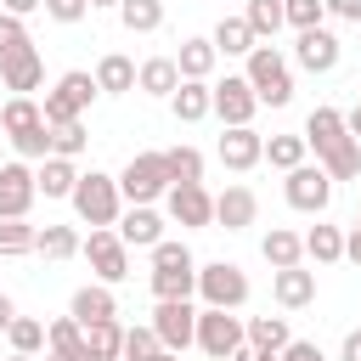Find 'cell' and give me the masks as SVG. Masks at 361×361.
<instances>
[{"label":"cell","mask_w":361,"mask_h":361,"mask_svg":"<svg viewBox=\"0 0 361 361\" xmlns=\"http://www.w3.org/2000/svg\"><path fill=\"white\" fill-rule=\"evenodd\" d=\"M305 147L316 152V164L327 169V180H355V175H361V147L350 141L338 107H310V118H305Z\"/></svg>","instance_id":"obj_1"},{"label":"cell","mask_w":361,"mask_h":361,"mask_svg":"<svg viewBox=\"0 0 361 361\" xmlns=\"http://www.w3.org/2000/svg\"><path fill=\"white\" fill-rule=\"evenodd\" d=\"M73 214L90 226V231H113L118 226V214H124V197H118V175H107V169H85L79 180H73Z\"/></svg>","instance_id":"obj_2"},{"label":"cell","mask_w":361,"mask_h":361,"mask_svg":"<svg viewBox=\"0 0 361 361\" xmlns=\"http://www.w3.org/2000/svg\"><path fill=\"white\" fill-rule=\"evenodd\" d=\"M248 90L259 96V107H288L293 102V68L276 45H254L248 51V68H243Z\"/></svg>","instance_id":"obj_3"},{"label":"cell","mask_w":361,"mask_h":361,"mask_svg":"<svg viewBox=\"0 0 361 361\" xmlns=\"http://www.w3.org/2000/svg\"><path fill=\"white\" fill-rule=\"evenodd\" d=\"M197 299L209 310H243L248 305V271L231 259H209L197 265Z\"/></svg>","instance_id":"obj_4"},{"label":"cell","mask_w":361,"mask_h":361,"mask_svg":"<svg viewBox=\"0 0 361 361\" xmlns=\"http://www.w3.org/2000/svg\"><path fill=\"white\" fill-rule=\"evenodd\" d=\"M96 96H102V90H96V79H90L85 68H73V73H62V79H56V90H45L39 118H45V124H73V118H85V107H90Z\"/></svg>","instance_id":"obj_5"},{"label":"cell","mask_w":361,"mask_h":361,"mask_svg":"<svg viewBox=\"0 0 361 361\" xmlns=\"http://www.w3.org/2000/svg\"><path fill=\"white\" fill-rule=\"evenodd\" d=\"M164 192H169L164 152H135V158L118 169V197H124V203H158Z\"/></svg>","instance_id":"obj_6"},{"label":"cell","mask_w":361,"mask_h":361,"mask_svg":"<svg viewBox=\"0 0 361 361\" xmlns=\"http://www.w3.org/2000/svg\"><path fill=\"white\" fill-rule=\"evenodd\" d=\"M147 327L158 333V344H164L169 355H180V350H192V338H197V305H192V299H158V310H152Z\"/></svg>","instance_id":"obj_7"},{"label":"cell","mask_w":361,"mask_h":361,"mask_svg":"<svg viewBox=\"0 0 361 361\" xmlns=\"http://www.w3.org/2000/svg\"><path fill=\"white\" fill-rule=\"evenodd\" d=\"M209 113H214L226 130H237V124H254L259 96L248 90V79H243V73H226L220 85H209Z\"/></svg>","instance_id":"obj_8"},{"label":"cell","mask_w":361,"mask_h":361,"mask_svg":"<svg viewBox=\"0 0 361 361\" xmlns=\"http://www.w3.org/2000/svg\"><path fill=\"white\" fill-rule=\"evenodd\" d=\"M282 197H288V209H299V214H327V203H333V180H327L322 164H299V169H288Z\"/></svg>","instance_id":"obj_9"},{"label":"cell","mask_w":361,"mask_h":361,"mask_svg":"<svg viewBox=\"0 0 361 361\" xmlns=\"http://www.w3.org/2000/svg\"><path fill=\"white\" fill-rule=\"evenodd\" d=\"M203 355H214V361H226L231 350H243V316L237 310H209V305H197V338H192Z\"/></svg>","instance_id":"obj_10"},{"label":"cell","mask_w":361,"mask_h":361,"mask_svg":"<svg viewBox=\"0 0 361 361\" xmlns=\"http://www.w3.org/2000/svg\"><path fill=\"white\" fill-rule=\"evenodd\" d=\"M164 214H169L175 226H192V231H203V226H214V192H209L203 180L169 186V192H164Z\"/></svg>","instance_id":"obj_11"},{"label":"cell","mask_w":361,"mask_h":361,"mask_svg":"<svg viewBox=\"0 0 361 361\" xmlns=\"http://www.w3.org/2000/svg\"><path fill=\"white\" fill-rule=\"evenodd\" d=\"M79 254L90 259L96 282H107V288H118V282L130 276V248L118 243V231H90V237L79 243Z\"/></svg>","instance_id":"obj_12"},{"label":"cell","mask_w":361,"mask_h":361,"mask_svg":"<svg viewBox=\"0 0 361 361\" xmlns=\"http://www.w3.org/2000/svg\"><path fill=\"white\" fill-rule=\"evenodd\" d=\"M34 169L23 164V158H11V164H0V220H28V209H34Z\"/></svg>","instance_id":"obj_13"},{"label":"cell","mask_w":361,"mask_h":361,"mask_svg":"<svg viewBox=\"0 0 361 361\" xmlns=\"http://www.w3.org/2000/svg\"><path fill=\"white\" fill-rule=\"evenodd\" d=\"M338 56H344V45H338L333 28H305V34L293 39V62H299L305 73H333Z\"/></svg>","instance_id":"obj_14"},{"label":"cell","mask_w":361,"mask_h":361,"mask_svg":"<svg viewBox=\"0 0 361 361\" xmlns=\"http://www.w3.org/2000/svg\"><path fill=\"white\" fill-rule=\"evenodd\" d=\"M220 164H226L231 175H248L254 164H265V135H259L254 124L226 130V135H220Z\"/></svg>","instance_id":"obj_15"},{"label":"cell","mask_w":361,"mask_h":361,"mask_svg":"<svg viewBox=\"0 0 361 361\" xmlns=\"http://www.w3.org/2000/svg\"><path fill=\"white\" fill-rule=\"evenodd\" d=\"M254 220H259V197H254V186L231 180V186L214 197V226H226V231H248Z\"/></svg>","instance_id":"obj_16"},{"label":"cell","mask_w":361,"mask_h":361,"mask_svg":"<svg viewBox=\"0 0 361 361\" xmlns=\"http://www.w3.org/2000/svg\"><path fill=\"white\" fill-rule=\"evenodd\" d=\"M113 231H118L124 248H152V243H164V214H158L152 203H130Z\"/></svg>","instance_id":"obj_17"},{"label":"cell","mask_w":361,"mask_h":361,"mask_svg":"<svg viewBox=\"0 0 361 361\" xmlns=\"http://www.w3.org/2000/svg\"><path fill=\"white\" fill-rule=\"evenodd\" d=\"M288 338H293L288 316H248V322H243V344L259 350V355H271V361L288 350Z\"/></svg>","instance_id":"obj_18"},{"label":"cell","mask_w":361,"mask_h":361,"mask_svg":"<svg viewBox=\"0 0 361 361\" xmlns=\"http://www.w3.org/2000/svg\"><path fill=\"white\" fill-rule=\"evenodd\" d=\"M39 79H45V56H39L34 45L0 62V85H6L11 96H28V90H39Z\"/></svg>","instance_id":"obj_19"},{"label":"cell","mask_w":361,"mask_h":361,"mask_svg":"<svg viewBox=\"0 0 361 361\" xmlns=\"http://www.w3.org/2000/svg\"><path fill=\"white\" fill-rule=\"evenodd\" d=\"M271 293H276V305H282V310H305V305H316V271L288 265V271H276V276H271Z\"/></svg>","instance_id":"obj_20"},{"label":"cell","mask_w":361,"mask_h":361,"mask_svg":"<svg viewBox=\"0 0 361 361\" xmlns=\"http://www.w3.org/2000/svg\"><path fill=\"white\" fill-rule=\"evenodd\" d=\"M68 316H73L79 327H90V322H113V316H118V299H113V288H107V282H85V288L73 293Z\"/></svg>","instance_id":"obj_21"},{"label":"cell","mask_w":361,"mask_h":361,"mask_svg":"<svg viewBox=\"0 0 361 361\" xmlns=\"http://www.w3.org/2000/svg\"><path fill=\"white\" fill-rule=\"evenodd\" d=\"M90 79H96V90H102V96H130V90H135V62H130L124 51H107V56L96 62V73H90Z\"/></svg>","instance_id":"obj_22"},{"label":"cell","mask_w":361,"mask_h":361,"mask_svg":"<svg viewBox=\"0 0 361 361\" xmlns=\"http://www.w3.org/2000/svg\"><path fill=\"white\" fill-rule=\"evenodd\" d=\"M259 254H265V265H271V271L305 265V237H299V231H288V226H271V231H265V243H259Z\"/></svg>","instance_id":"obj_23"},{"label":"cell","mask_w":361,"mask_h":361,"mask_svg":"<svg viewBox=\"0 0 361 361\" xmlns=\"http://www.w3.org/2000/svg\"><path fill=\"white\" fill-rule=\"evenodd\" d=\"M175 85H180V68H175V56H147L141 68H135V90H147V96H175Z\"/></svg>","instance_id":"obj_24"},{"label":"cell","mask_w":361,"mask_h":361,"mask_svg":"<svg viewBox=\"0 0 361 361\" xmlns=\"http://www.w3.org/2000/svg\"><path fill=\"white\" fill-rule=\"evenodd\" d=\"M73 180H79L73 158H45V164L34 169V192H39V197H73Z\"/></svg>","instance_id":"obj_25"},{"label":"cell","mask_w":361,"mask_h":361,"mask_svg":"<svg viewBox=\"0 0 361 361\" xmlns=\"http://www.w3.org/2000/svg\"><path fill=\"white\" fill-rule=\"evenodd\" d=\"M214 62H220V51H214L209 39H180V51H175V68H180V79H203V85H209Z\"/></svg>","instance_id":"obj_26"},{"label":"cell","mask_w":361,"mask_h":361,"mask_svg":"<svg viewBox=\"0 0 361 361\" xmlns=\"http://www.w3.org/2000/svg\"><path fill=\"white\" fill-rule=\"evenodd\" d=\"M169 113H175L180 124L209 118V85H203V79H180V85H175V96H169Z\"/></svg>","instance_id":"obj_27"},{"label":"cell","mask_w":361,"mask_h":361,"mask_svg":"<svg viewBox=\"0 0 361 361\" xmlns=\"http://www.w3.org/2000/svg\"><path fill=\"white\" fill-rule=\"evenodd\" d=\"M243 23H248V34H254L259 45H271V39L288 28V17H282V0H248Z\"/></svg>","instance_id":"obj_28"},{"label":"cell","mask_w":361,"mask_h":361,"mask_svg":"<svg viewBox=\"0 0 361 361\" xmlns=\"http://www.w3.org/2000/svg\"><path fill=\"white\" fill-rule=\"evenodd\" d=\"M209 45H214L220 56H248L259 39L248 34V23H243V17H220V23H214V34H209Z\"/></svg>","instance_id":"obj_29"},{"label":"cell","mask_w":361,"mask_h":361,"mask_svg":"<svg viewBox=\"0 0 361 361\" xmlns=\"http://www.w3.org/2000/svg\"><path fill=\"white\" fill-rule=\"evenodd\" d=\"M45 118H39V102L34 96H11L6 107H0V130H6V141H17V135H28V130H39Z\"/></svg>","instance_id":"obj_30"},{"label":"cell","mask_w":361,"mask_h":361,"mask_svg":"<svg viewBox=\"0 0 361 361\" xmlns=\"http://www.w3.org/2000/svg\"><path fill=\"white\" fill-rule=\"evenodd\" d=\"M118 350H124V327H118V316L85 327V355H90V361H118Z\"/></svg>","instance_id":"obj_31"},{"label":"cell","mask_w":361,"mask_h":361,"mask_svg":"<svg viewBox=\"0 0 361 361\" xmlns=\"http://www.w3.org/2000/svg\"><path fill=\"white\" fill-rule=\"evenodd\" d=\"M124 34H158L164 28V0H118Z\"/></svg>","instance_id":"obj_32"},{"label":"cell","mask_w":361,"mask_h":361,"mask_svg":"<svg viewBox=\"0 0 361 361\" xmlns=\"http://www.w3.org/2000/svg\"><path fill=\"white\" fill-rule=\"evenodd\" d=\"M305 259L338 265V259H344V231H338V226H310V231H305Z\"/></svg>","instance_id":"obj_33"},{"label":"cell","mask_w":361,"mask_h":361,"mask_svg":"<svg viewBox=\"0 0 361 361\" xmlns=\"http://www.w3.org/2000/svg\"><path fill=\"white\" fill-rule=\"evenodd\" d=\"M305 152H310V147H305V135H265V164H271V169H282V175H288V169H299V164H305Z\"/></svg>","instance_id":"obj_34"},{"label":"cell","mask_w":361,"mask_h":361,"mask_svg":"<svg viewBox=\"0 0 361 361\" xmlns=\"http://www.w3.org/2000/svg\"><path fill=\"white\" fill-rule=\"evenodd\" d=\"M34 254H45V259H73V254H79V231H73V226H39Z\"/></svg>","instance_id":"obj_35"},{"label":"cell","mask_w":361,"mask_h":361,"mask_svg":"<svg viewBox=\"0 0 361 361\" xmlns=\"http://www.w3.org/2000/svg\"><path fill=\"white\" fill-rule=\"evenodd\" d=\"M164 169H169V186L203 180V152H197V147H169V152H164Z\"/></svg>","instance_id":"obj_36"},{"label":"cell","mask_w":361,"mask_h":361,"mask_svg":"<svg viewBox=\"0 0 361 361\" xmlns=\"http://www.w3.org/2000/svg\"><path fill=\"white\" fill-rule=\"evenodd\" d=\"M6 338H11V355H39V350H45V322H34V316H11Z\"/></svg>","instance_id":"obj_37"},{"label":"cell","mask_w":361,"mask_h":361,"mask_svg":"<svg viewBox=\"0 0 361 361\" xmlns=\"http://www.w3.org/2000/svg\"><path fill=\"white\" fill-rule=\"evenodd\" d=\"M197 293V265L192 271H152V299H192Z\"/></svg>","instance_id":"obj_38"},{"label":"cell","mask_w":361,"mask_h":361,"mask_svg":"<svg viewBox=\"0 0 361 361\" xmlns=\"http://www.w3.org/2000/svg\"><path fill=\"white\" fill-rule=\"evenodd\" d=\"M34 237H39V226H28V220H0V259L34 254Z\"/></svg>","instance_id":"obj_39"},{"label":"cell","mask_w":361,"mask_h":361,"mask_svg":"<svg viewBox=\"0 0 361 361\" xmlns=\"http://www.w3.org/2000/svg\"><path fill=\"white\" fill-rule=\"evenodd\" d=\"M51 130V158H79L85 147H90V135H85V124L73 118V124H45Z\"/></svg>","instance_id":"obj_40"},{"label":"cell","mask_w":361,"mask_h":361,"mask_svg":"<svg viewBox=\"0 0 361 361\" xmlns=\"http://www.w3.org/2000/svg\"><path fill=\"white\" fill-rule=\"evenodd\" d=\"M158 355H164V344H158L152 327H124V350H118V361H158Z\"/></svg>","instance_id":"obj_41"},{"label":"cell","mask_w":361,"mask_h":361,"mask_svg":"<svg viewBox=\"0 0 361 361\" xmlns=\"http://www.w3.org/2000/svg\"><path fill=\"white\" fill-rule=\"evenodd\" d=\"M147 254H152V271H192V265H197V259H192V248H186V243H175V237L152 243Z\"/></svg>","instance_id":"obj_42"},{"label":"cell","mask_w":361,"mask_h":361,"mask_svg":"<svg viewBox=\"0 0 361 361\" xmlns=\"http://www.w3.org/2000/svg\"><path fill=\"white\" fill-rule=\"evenodd\" d=\"M85 344V327L73 322V316H56L51 327H45V350H56V355H73Z\"/></svg>","instance_id":"obj_43"},{"label":"cell","mask_w":361,"mask_h":361,"mask_svg":"<svg viewBox=\"0 0 361 361\" xmlns=\"http://www.w3.org/2000/svg\"><path fill=\"white\" fill-rule=\"evenodd\" d=\"M282 17H288L293 34H305V28H322L327 6H322V0H282Z\"/></svg>","instance_id":"obj_44"},{"label":"cell","mask_w":361,"mask_h":361,"mask_svg":"<svg viewBox=\"0 0 361 361\" xmlns=\"http://www.w3.org/2000/svg\"><path fill=\"white\" fill-rule=\"evenodd\" d=\"M28 45H34V39H28V23L0 11V62H6V56H17V51H28Z\"/></svg>","instance_id":"obj_45"},{"label":"cell","mask_w":361,"mask_h":361,"mask_svg":"<svg viewBox=\"0 0 361 361\" xmlns=\"http://www.w3.org/2000/svg\"><path fill=\"white\" fill-rule=\"evenodd\" d=\"M11 147H17V158H34V164H45V158H51V130L39 124V130H28V135H17Z\"/></svg>","instance_id":"obj_46"},{"label":"cell","mask_w":361,"mask_h":361,"mask_svg":"<svg viewBox=\"0 0 361 361\" xmlns=\"http://www.w3.org/2000/svg\"><path fill=\"white\" fill-rule=\"evenodd\" d=\"M90 11V0H45V17H56V23H79Z\"/></svg>","instance_id":"obj_47"},{"label":"cell","mask_w":361,"mask_h":361,"mask_svg":"<svg viewBox=\"0 0 361 361\" xmlns=\"http://www.w3.org/2000/svg\"><path fill=\"white\" fill-rule=\"evenodd\" d=\"M276 361H327V355H322L316 338H288V350H282Z\"/></svg>","instance_id":"obj_48"},{"label":"cell","mask_w":361,"mask_h":361,"mask_svg":"<svg viewBox=\"0 0 361 361\" xmlns=\"http://www.w3.org/2000/svg\"><path fill=\"white\" fill-rule=\"evenodd\" d=\"M327 6V17H338V23H361V0H322Z\"/></svg>","instance_id":"obj_49"},{"label":"cell","mask_w":361,"mask_h":361,"mask_svg":"<svg viewBox=\"0 0 361 361\" xmlns=\"http://www.w3.org/2000/svg\"><path fill=\"white\" fill-rule=\"evenodd\" d=\"M338 361H361V327H355V333H344V344H338Z\"/></svg>","instance_id":"obj_50"},{"label":"cell","mask_w":361,"mask_h":361,"mask_svg":"<svg viewBox=\"0 0 361 361\" xmlns=\"http://www.w3.org/2000/svg\"><path fill=\"white\" fill-rule=\"evenodd\" d=\"M344 259H350V265H361V226H350V231H344Z\"/></svg>","instance_id":"obj_51"},{"label":"cell","mask_w":361,"mask_h":361,"mask_svg":"<svg viewBox=\"0 0 361 361\" xmlns=\"http://www.w3.org/2000/svg\"><path fill=\"white\" fill-rule=\"evenodd\" d=\"M39 6H45V0H0L6 17H28V11H39Z\"/></svg>","instance_id":"obj_52"},{"label":"cell","mask_w":361,"mask_h":361,"mask_svg":"<svg viewBox=\"0 0 361 361\" xmlns=\"http://www.w3.org/2000/svg\"><path fill=\"white\" fill-rule=\"evenodd\" d=\"M344 130H350V141L361 147V107H355V113H344Z\"/></svg>","instance_id":"obj_53"},{"label":"cell","mask_w":361,"mask_h":361,"mask_svg":"<svg viewBox=\"0 0 361 361\" xmlns=\"http://www.w3.org/2000/svg\"><path fill=\"white\" fill-rule=\"evenodd\" d=\"M226 361H271V355H259V350H248V344H243V350H231Z\"/></svg>","instance_id":"obj_54"},{"label":"cell","mask_w":361,"mask_h":361,"mask_svg":"<svg viewBox=\"0 0 361 361\" xmlns=\"http://www.w3.org/2000/svg\"><path fill=\"white\" fill-rule=\"evenodd\" d=\"M11 316H17V305H11V299H6V293H0V333H6V327H11Z\"/></svg>","instance_id":"obj_55"},{"label":"cell","mask_w":361,"mask_h":361,"mask_svg":"<svg viewBox=\"0 0 361 361\" xmlns=\"http://www.w3.org/2000/svg\"><path fill=\"white\" fill-rule=\"evenodd\" d=\"M45 361H90V355H85V344H79V350H73V355H56V350H51V355H45Z\"/></svg>","instance_id":"obj_56"},{"label":"cell","mask_w":361,"mask_h":361,"mask_svg":"<svg viewBox=\"0 0 361 361\" xmlns=\"http://www.w3.org/2000/svg\"><path fill=\"white\" fill-rule=\"evenodd\" d=\"M90 6H113V11H118V0H90Z\"/></svg>","instance_id":"obj_57"},{"label":"cell","mask_w":361,"mask_h":361,"mask_svg":"<svg viewBox=\"0 0 361 361\" xmlns=\"http://www.w3.org/2000/svg\"><path fill=\"white\" fill-rule=\"evenodd\" d=\"M6 361H39V355H6Z\"/></svg>","instance_id":"obj_58"},{"label":"cell","mask_w":361,"mask_h":361,"mask_svg":"<svg viewBox=\"0 0 361 361\" xmlns=\"http://www.w3.org/2000/svg\"><path fill=\"white\" fill-rule=\"evenodd\" d=\"M158 361H180V355H169V350H164V355H158Z\"/></svg>","instance_id":"obj_59"},{"label":"cell","mask_w":361,"mask_h":361,"mask_svg":"<svg viewBox=\"0 0 361 361\" xmlns=\"http://www.w3.org/2000/svg\"><path fill=\"white\" fill-rule=\"evenodd\" d=\"M355 226H361V214H355Z\"/></svg>","instance_id":"obj_60"},{"label":"cell","mask_w":361,"mask_h":361,"mask_svg":"<svg viewBox=\"0 0 361 361\" xmlns=\"http://www.w3.org/2000/svg\"><path fill=\"white\" fill-rule=\"evenodd\" d=\"M355 28H361V23H355Z\"/></svg>","instance_id":"obj_61"},{"label":"cell","mask_w":361,"mask_h":361,"mask_svg":"<svg viewBox=\"0 0 361 361\" xmlns=\"http://www.w3.org/2000/svg\"><path fill=\"white\" fill-rule=\"evenodd\" d=\"M0 164H6V158H0Z\"/></svg>","instance_id":"obj_62"}]
</instances>
